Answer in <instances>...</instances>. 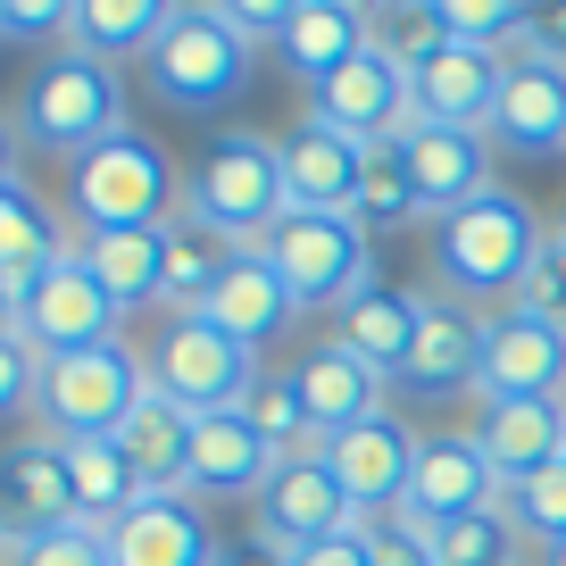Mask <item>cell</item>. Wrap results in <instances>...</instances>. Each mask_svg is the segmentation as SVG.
<instances>
[{"label": "cell", "instance_id": "1", "mask_svg": "<svg viewBox=\"0 0 566 566\" xmlns=\"http://www.w3.org/2000/svg\"><path fill=\"white\" fill-rule=\"evenodd\" d=\"M67 200H75V217H84V233H159V226L184 217L176 159H167L150 134H134V125L67 167Z\"/></svg>", "mask_w": 566, "mask_h": 566}, {"label": "cell", "instance_id": "2", "mask_svg": "<svg viewBox=\"0 0 566 566\" xmlns=\"http://www.w3.org/2000/svg\"><path fill=\"white\" fill-rule=\"evenodd\" d=\"M542 217L525 209L516 192H483L467 200L459 217H442L433 226V266H442V283L459 292V301H516L533 275V259H542Z\"/></svg>", "mask_w": 566, "mask_h": 566}, {"label": "cell", "instance_id": "3", "mask_svg": "<svg viewBox=\"0 0 566 566\" xmlns=\"http://www.w3.org/2000/svg\"><path fill=\"white\" fill-rule=\"evenodd\" d=\"M142 400H150V358L134 342H92V350L42 358L34 417L42 442H108V433H125Z\"/></svg>", "mask_w": 566, "mask_h": 566}, {"label": "cell", "instance_id": "4", "mask_svg": "<svg viewBox=\"0 0 566 566\" xmlns=\"http://www.w3.org/2000/svg\"><path fill=\"white\" fill-rule=\"evenodd\" d=\"M108 134H125V92L117 75H108V59L92 51H51L34 75H25L18 92V142H34V150H51V159H84V150H101Z\"/></svg>", "mask_w": 566, "mask_h": 566}, {"label": "cell", "instance_id": "5", "mask_svg": "<svg viewBox=\"0 0 566 566\" xmlns=\"http://www.w3.org/2000/svg\"><path fill=\"white\" fill-rule=\"evenodd\" d=\"M250 51H259V42L233 34V18L217 9V0H184L176 18H167V34L150 42L142 75H150V92H159L167 108H184V117H209V108H233V101H242Z\"/></svg>", "mask_w": 566, "mask_h": 566}, {"label": "cell", "instance_id": "6", "mask_svg": "<svg viewBox=\"0 0 566 566\" xmlns=\"http://www.w3.org/2000/svg\"><path fill=\"white\" fill-rule=\"evenodd\" d=\"M184 217H200L226 242H266V233L292 217V192H283V150L266 134H226L209 159L184 184Z\"/></svg>", "mask_w": 566, "mask_h": 566}, {"label": "cell", "instance_id": "7", "mask_svg": "<svg viewBox=\"0 0 566 566\" xmlns=\"http://www.w3.org/2000/svg\"><path fill=\"white\" fill-rule=\"evenodd\" d=\"M266 259L292 283L301 308H350L375 283V233L358 217H325V209H292L266 233Z\"/></svg>", "mask_w": 566, "mask_h": 566}, {"label": "cell", "instance_id": "8", "mask_svg": "<svg viewBox=\"0 0 566 566\" xmlns=\"http://www.w3.org/2000/svg\"><path fill=\"white\" fill-rule=\"evenodd\" d=\"M259 384V350H242L233 334H217L209 317H167V334L150 342V391H167L192 417L242 408Z\"/></svg>", "mask_w": 566, "mask_h": 566}, {"label": "cell", "instance_id": "9", "mask_svg": "<svg viewBox=\"0 0 566 566\" xmlns=\"http://www.w3.org/2000/svg\"><path fill=\"white\" fill-rule=\"evenodd\" d=\"M18 334L34 342V358H67V350H92V342H117V301L92 283L75 242L18 283Z\"/></svg>", "mask_w": 566, "mask_h": 566}, {"label": "cell", "instance_id": "10", "mask_svg": "<svg viewBox=\"0 0 566 566\" xmlns=\"http://www.w3.org/2000/svg\"><path fill=\"white\" fill-rule=\"evenodd\" d=\"M475 400H566V325L509 301L483 317V375Z\"/></svg>", "mask_w": 566, "mask_h": 566}, {"label": "cell", "instance_id": "11", "mask_svg": "<svg viewBox=\"0 0 566 566\" xmlns=\"http://www.w3.org/2000/svg\"><path fill=\"white\" fill-rule=\"evenodd\" d=\"M308 117L334 125V134H350L358 150H391V142L417 125V108H408V67L367 42L342 75H325V84L308 92Z\"/></svg>", "mask_w": 566, "mask_h": 566}, {"label": "cell", "instance_id": "12", "mask_svg": "<svg viewBox=\"0 0 566 566\" xmlns=\"http://www.w3.org/2000/svg\"><path fill=\"white\" fill-rule=\"evenodd\" d=\"M350 525H358V509H350V492H342L325 450H292V459L266 475L259 533H266L275 558H292V549H308V542H334V533H350Z\"/></svg>", "mask_w": 566, "mask_h": 566}, {"label": "cell", "instance_id": "13", "mask_svg": "<svg viewBox=\"0 0 566 566\" xmlns=\"http://www.w3.org/2000/svg\"><path fill=\"white\" fill-rule=\"evenodd\" d=\"M391 159L408 167V184H417V209L442 226V217H459L467 200L492 192V134H467V125H408L400 142H391Z\"/></svg>", "mask_w": 566, "mask_h": 566}, {"label": "cell", "instance_id": "14", "mask_svg": "<svg viewBox=\"0 0 566 566\" xmlns=\"http://www.w3.org/2000/svg\"><path fill=\"white\" fill-rule=\"evenodd\" d=\"M325 459H334L342 492H350L358 525H367V516H391V509H408V483H417L424 433H417V424H400V417L384 408V417L350 424L342 442H325Z\"/></svg>", "mask_w": 566, "mask_h": 566}, {"label": "cell", "instance_id": "15", "mask_svg": "<svg viewBox=\"0 0 566 566\" xmlns=\"http://www.w3.org/2000/svg\"><path fill=\"white\" fill-rule=\"evenodd\" d=\"M500 75L509 59L500 51H467V42H442L408 67V108L424 125H467V134H492V108H500Z\"/></svg>", "mask_w": 566, "mask_h": 566}, {"label": "cell", "instance_id": "16", "mask_svg": "<svg viewBox=\"0 0 566 566\" xmlns=\"http://www.w3.org/2000/svg\"><path fill=\"white\" fill-rule=\"evenodd\" d=\"M492 150H516V159H549V150H566V67H558V59L509 51L500 108H492Z\"/></svg>", "mask_w": 566, "mask_h": 566}, {"label": "cell", "instance_id": "17", "mask_svg": "<svg viewBox=\"0 0 566 566\" xmlns=\"http://www.w3.org/2000/svg\"><path fill=\"white\" fill-rule=\"evenodd\" d=\"M200 317H209L217 334H233L242 350H266L275 334H292L301 301H292V283L275 275L266 242H242V250H233V266L217 275V292H209V308H200Z\"/></svg>", "mask_w": 566, "mask_h": 566}, {"label": "cell", "instance_id": "18", "mask_svg": "<svg viewBox=\"0 0 566 566\" xmlns=\"http://www.w3.org/2000/svg\"><path fill=\"white\" fill-rule=\"evenodd\" d=\"M483 509H500V475L475 450V433H424L417 483H408V516L442 533V525H459V516H483Z\"/></svg>", "mask_w": 566, "mask_h": 566}, {"label": "cell", "instance_id": "19", "mask_svg": "<svg viewBox=\"0 0 566 566\" xmlns=\"http://www.w3.org/2000/svg\"><path fill=\"white\" fill-rule=\"evenodd\" d=\"M275 150H283V192H292V209H325V217L358 209V184H367L375 150H358L350 134H334V125H317V117H301Z\"/></svg>", "mask_w": 566, "mask_h": 566}, {"label": "cell", "instance_id": "20", "mask_svg": "<svg viewBox=\"0 0 566 566\" xmlns=\"http://www.w3.org/2000/svg\"><path fill=\"white\" fill-rule=\"evenodd\" d=\"M475 450L492 459L500 492L566 459V400H475Z\"/></svg>", "mask_w": 566, "mask_h": 566}, {"label": "cell", "instance_id": "21", "mask_svg": "<svg viewBox=\"0 0 566 566\" xmlns=\"http://www.w3.org/2000/svg\"><path fill=\"white\" fill-rule=\"evenodd\" d=\"M275 467H283V450L266 442L242 408L192 417V500H259Z\"/></svg>", "mask_w": 566, "mask_h": 566}, {"label": "cell", "instance_id": "22", "mask_svg": "<svg viewBox=\"0 0 566 566\" xmlns=\"http://www.w3.org/2000/svg\"><path fill=\"white\" fill-rule=\"evenodd\" d=\"M367 42H375V9H358V0H292V9H283V34H275V59L317 92L325 75H342Z\"/></svg>", "mask_w": 566, "mask_h": 566}, {"label": "cell", "instance_id": "23", "mask_svg": "<svg viewBox=\"0 0 566 566\" xmlns=\"http://www.w3.org/2000/svg\"><path fill=\"white\" fill-rule=\"evenodd\" d=\"M67 516H75V483L59 442H0V542H34Z\"/></svg>", "mask_w": 566, "mask_h": 566}, {"label": "cell", "instance_id": "24", "mask_svg": "<svg viewBox=\"0 0 566 566\" xmlns=\"http://www.w3.org/2000/svg\"><path fill=\"white\" fill-rule=\"evenodd\" d=\"M108 442L125 450L142 500H192V408H176L167 391H150V400L125 417V433H108Z\"/></svg>", "mask_w": 566, "mask_h": 566}, {"label": "cell", "instance_id": "25", "mask_svg": "<svg viewBox=\"0 0 566 566\" xmlns=\"http://www.w3.org/2000/svg\"><path fill=\"white\" fill-rule=\"evenodd\" d=\"M417 334H424V292H400V283H367L350 308H334V342L375 375H400Z\"/></svg>", "mask_w": 566, "mask_h": 566}, {"label": "cell", "instance_id": "26", "mask_svg": "<svg viewBox=\"0 0 566 566\" xmlns=\"http://www.w3.org/2000/svg\"><path fill=\"white\" fill-rule=\"evenodd\" d=\"M292 375H301V400H308V433H317V450H325V442H342L350 424L384 417V375H375V367H358V358L342 350V342L308 350Z\"/></svg>", "mask_w": 566, "mask_h": 566}, {"label": "cell", "instance_id": "27", "mask_svg": "<svg viewBox=\"0 0 566 566\" xmlns=\"http://www.w3.org/2000/svg\"><path fill=\"white\" fill-rule=\"evenodd\" d=\"M108 549H117V566H217L209 516L192 500H142L134 516L108 525Z\"/></svg>", "mask_w": 566, "mask_h": 566}, {"label": "cell", "instance_id": "28", "mask_svg": "<svg viewBox=\"0 0 566 566\" xmlns=\"http://www.w3.org/2000/svg\"><path fill=\"white\" fill-rule=\"evenodd\" d=\"M475 375H483V317L459 301H424V334L408 350L400 384L408 391H475Z\"/></svg>", "mask_w": 566, "mask_h": 566}, {"label": "cell", "instance_id": "29", "mask_svg": "<svg viewBox=\"0 0 566 566\" xmlns=\"http://www.w3.org/2000/svg\"><path fill=\"white\" fill-rule=\"evenodd\" d=\"M75 250H84L92 283L117 301V317L159 301V283H167V226H159V233H84Z\"/></svg>", "mask_w": 566, "mask_h": 566}, {"label": "cell", "instance_id": "30", "mask_svg": "<svg viewBox=\"0 0 566 566\" xmlns=\"http://www.w3.org/2000/svg\"><path fill=\"white\" fill-rule=\"evenodd\" d=\"M233 250H242V242L209 233L200 217H176V226H167V283H159V308L200 317V308H209V292H217V275L233 266Z\"/></svg>", "mask_w": 566, "mask_h": 566}, {"label": "cell", "instance_id": "31", "mask_svg": "<svg viewBox=\"0 0 566 566\" xmlns=\"http://www.w3.org/2000/svg\"><path fill=\"white\" fill-rule=\"evenodd\" d=\"M167 18H176V9H159V0H75L67 42L92 51V59H150V42L167 34Z\"/></svg>", "mask_w": 566, "mask_h": 566}, {"label": "cell", "instance_id": "32", "mask_svg": "<svg viewBox=\"0 0 566 566\" xmlns=\"http://www.w3.org/2000/svg\"><path fill=\"white\" fill-rule=\"evenodd\" d=\"M59 459H67V483H75V516L117 525V516L142 509V483H134L117 442H59Z\"/></svg>", "mask_w": 566, "mask_h": 566}, {"label": "cell", "instance_id": "33", "mask_svg": "<svg viewBox=\"0 0 566 566\" xmlns=\"http://www.w3.org/2000/svg\"><path fill=\"white\" fill-rule=\"evenodd\" d=\"M59 250H67V242H59L51 209H42L25 184H9V192H0V283L18 292V283L34 275L42 259H59Z\"/></svg>", "mask_w": 566, "mask_h": 566}, {"label": "cell", "instance_id": "34", "mask_svg": "<svg viewBox=\"0 0 566 566\" xmlns=\"http://www.w3.org/2000/svg\"><path fill=\"white\" fill-rule=\"evenodd\" d=\"M242 417L259 424V433L283 450V459H292V450H317V433H308V400H301V375H292V367H259V384H250Z\"/></svg>", "mask_w": 566, "mask_h": 566}, {"label": "cell", "instance_id": "35", "mask_svg": "<svg viewBox=\"0 0 566 566\" xmlns=\"http://www.w3.org/2000/svg\"><path fill=\"white\" fill-rule=\"evenodd\" d=\"M442 9V42H467V51H500L509 59V42L533 25L525 0H433Z\"/></svg>", "mask_w": 566, "mask_h": 566}, {"label": "cell", "instance_id": "36", "mask_svg": "<svg viewBox=\"0 0 566 566\" xmlns=\"http://www.w3.org/2000/svg\"><path fill=\"white\" fill-rule=\"evenodd\" d=\"M525 533L509 525V509H483V516H459V525L433 533V558L442 566H516Z\"/></svg>", "mask_w": 566, "mask_h": 566}, {"label": "cell", "instance_id": "37", "mask_svg": "<svg viewBox=\"0 0 566 566\" xmlns=\"http://www.w3.org/2000/svg\"><path fill=\"white\" fill-rule=\"evenodd\" d=\"M500 509H509V525L525 533V542L558 549V542H566V459L542 467V475H525V483H509V492H500Z\"/></svg>", "mask_w": 566, "mask_h": 566}, {"label": "cell", "instance_id": "38", "mask_svg": "<svg viewBox=\"0 0 566 566\" xmlns=\"http://www.w3.org/2000/svg\"><path fill=\"white\" fill-rule=\"evenodd\" d=\"M9 566H117V549H108V525L67 516V525L34 533V542H9Z\"/></svg>", "mask_w": 566, "mask_h": 566}, {"label": "cell", "instance_id": "39", "mask_svg": "<svg viewBox=\"0 0 566 566\" xmlns=\"http://www.w3.org/2000/svg\"><path fill=\"white\" fill-rule=\"evenodd\" d=\"M358 226H408V217H424L417 209V184H408V167L400 159H391V150H375V159H367V184H358Z\"/></svg>", "mask_w": 566, "mask_h": 566}, {"label": "cell", "instance_id": "40", "mask_svg": "<svg viewBox=\"0 0 566 566\" xmlns=\"http://www.w3.org/2000/svg\"><path fill=\"white\" fill-rule=\"evenodd\" d=\"M375 51H391L400 67H417L424 51H442V9H433V0H400V9H375Z\"/></svg>", "mask_w": 566, "mask_h": 566}, {"label": "cell", "instance_id": "41", "mask_svg": "<svg viewBox=\"0 0 566 566\" xmlns=\"http://www.w3.org/2000/svg\"><path fill=\"white\" fill-rule=\"evenodd\" d=\"M367 549H375V566H442L433 558V525H417L408 509L367 516Z\"/></svg>", "mask_w": 566, "mask_h": 566}, {"label": "cell", "instance_id": "42", "mask_svg": "<svg viewBox=\"0 0 566 566\" xmlns=\"http://www.w3.org/2000/svg\"><path fill=\"white\" fill-rule=\"evenodd\" d=\"M34 391H42V358H34V342H25V334H9V342H0V424L25 417Z\"/></svg>", "mask_w": 566, "mask_h": 566}, {"label": "cell", "instance_id": "43", "mask_svg": "<svg viewBox=\"0 0 566 566\" xmlns=\"http://www.w3.org/2000/svg\"><path fill=\"white\" fill-rule=\"evenodd\" d=\"M525 308H542L549 325H566V233H549L542 242V259H533V275H525V292H516Z\"/></svg>", "mask_w": 566, "mask_h": 566}, {"label": "cell", "instance_id": "44", "mask_svg": "<svg viewBox=\"0 0 566 566\" xmlns=\"http://www.w3.org/2000/svg\"><path fill=\"white\" fill-rule=\"evenodd\" d=\"M75 0H0V34H67Z\"/></svg>", "mask_w": 566, "mask_h": 566}, {"label": "cell", "instance_id": "45", "mask_svg": "<svg viewBox=\"0 0 566 566\" xmlns=\"http://www.w3.org/2000/svg\"><path fill=\"white\" fill-rule=\"evenodd\" d=\"M283 566H375V549H367V525L334 533V542H308V549H292Z\"/></svg>", "mask_w": 566, "mask_h": 566}, {"label": "cell", "instance_id": "46", "mask_svg": "<svg viewBox=\"0 0 566 566\" xmlns=\"http://www.w3.org/2000/svg\"><path fill=\"white\" fill-rule=\"evenodd\" d=\"M525 51H542V59H558V67H566V0L533 9V25H525Z\"/></svg>", "mask_w": 566, "mask_h": 566}, {"label": "cell", "instance_id": "47", "mask_svg": "<svg viewBox=\"0 0 566 566\" xmlns=\"http://www.w3.org/2000/svg\"><path fill=\"white\" fill-rule=\"evenodd\" d=\"M9 184H18V134L0 125V192H9Z\"/></svg>", "mask_w": 566, "mask_h": 566}, {"label": "cell", "instance_id": "48", "mask_svg": "<svg viewBox=\"0 0 566 566\" xmlns=\"http://www.w3.org/2000/svg\"><path fill=\"white\" fill-rule=\"evenodd\" d=\"M18 334V292H9V283H0V342Z\"/></svg>", "mask_w": 566, "mask_h": 566}, {"label": "cell", "instance_id": "49", "mask_svg": "<svg viewBox=\"0 0 566 566\" xmlns=\"http://www.w3.org/2000/svg\"><path fill=\"white\" fill-rule=\"evenodd\" d=\"M542 566H566V542H558V549H542Z\"/></svg>", "mask_w": 566, "mask_h": 566}, {"label": "cell", "instance_id": "50", "mask_svg": "<svg viewBox=\"0 0 566 566\" xmlns=\"http://www.w3.org/2000/svg\"><path fill=\"white\" fill-rule=\"evenodd\" d=\"M0 566H9V542H0Z\"/></svg>", "mask_w": 566, "mask_h": 566}, {"label": "cell", "instance_id": "51", "mask_svg": "<svg viewBox=\"0 0 566 566\" xmlns=\"http://www.w3.org/2000/svg\"><path fill=\"white\" fill-rule=\"evenodd\" d=\"M558 233H566V226H558Z\"/></svg>", "mask_w": 566, "mask_h": 566}]
</instances>
